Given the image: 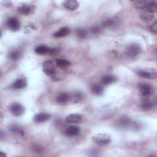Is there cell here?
<instances>
[{
	"mask_svg": "<svg viewBox=\"0 0 157 157\" xmlns=\"http://www.w3.org/2000/svg\"><path fill=\"white\" fill-rule=\"evenodd\" d=\"M138 88L140 100L150 98V96L153 93V87L150 84L140 83L138 85Z\"/></svg>",
	"mask_w": 157,
	"mask_h": 157,
	"instance_id": "6da1fadb",
	"label": "cell"
},
{
	"mask_svg": "<svg viewBox=\"0 0 157 157\" xmlns=\"http://www.w3.org/2000/svg\"><path fill=\"white\" fill-rule=\"evenodd\" d=\"M141 50V47L139 44L132 43L127 46L126 53L129 57L134 58L140 53Z\"/></svg>",
	"mask_w": 157,
	"mask_h": 157,
	"instance_id": "7a4b0ae2",
	"label": "cell"
},
{
	"mask_svg": "<svg viewBox=\"0 0 157 157\" xmlns=\"http://www.w3.org/2000/svg\"><path fill=\"white\" fill-rule=\"evenodd\" d=\"M94 143L99 145H104L110 143L111 139L109 135L106 134H97L92 137Z\"/></svg>",
	"mask_w": 157,
	"mask_h": 157,
	"instance_id": "3957f363",
	"label": "cell"
},
{
	"mask_svg": "<svg viewBox=\"0 0 157 157\" xmlns=\"http://www.w3.org/2000/svg\"><path fill=\"white\" fill-rule=\"evenodd\" d=\"M44 72L48 76H52L55 73V67L54 63L51 60L45 61L42 64Z\"/></svg>",
	"mask_w": 157,
	"mask_h": 157,
	"instance_id": "277c9868",
	"label": "cell"
},
{
	"mask_svg": "<svg viewBox=\"0 0 157 157\" xmlns=\"http://www.w3.org/2000/svg\"><path fill=\"white\" fill-rule=\"evenodd\" d=\"M10 110L15 117H20L25 112L24 107L18 102H13L10 106Z\"/></svg>",
	"mask_w": 157,
	"mask_h": 157,
	"instance_id": "5b68a950",
	"label": "cell"
},
{
	"mask_svg": "<svg viewBox=\"0 0 157 157\" xmlns=\"http://www.w3.org/2000/svg\"><path fill=\"white\" fill-rule=\"evenodd\" d=\"M137 74L142 77L148 79H155L156 78L157 76L156 71L154 69H142L138 71Z\"/></svg>",
	"mask_w": 157,
	"mask_h": 157,
	"instance_id": "8992f818",
	"label": "cell"
},
{
	"mask_svg": "<svg viewBox=\"0 0 157 157\" xmlns=\"http://www.w3.org/2000/svg\"><path fill=\"white\" fill-rule=\"evenodd\" d=\"M7 25L8 28L12 31H17L20 29V24L18 20L15 17H11L8 19Z\"/></svg>",
	"mask_w": 157,
	"mask_h": 157,
	"instance_id": "52a82bcc",
	"label": "cell"
},
{
	"mask_svg": "<svg viewBox=\"0 0 157 157\" xmlns=\"http://www.w3.org/2000/svg\"><path fill=\"white\" fill-rule=\"evenodd\" d=\"M82 120V117L78 113H72L67 115L66 118V121L70 124L80 123Z\"/></svg>",
	"mask_w": 157,
	"mask_h": 157,
	"instance_id": "ba28073f",
	"label": "cell"
},
{
	"mask_svg": "<svg viewBox=\"0 0 157 157\" xmlns=\"http://www.w3.org/2000/svg\"><path fill=\"white\" fill-rule=\"evenodd\" d=\"M50 115L45 112H40L36 114L34 117V121L37 123L45 122L50 118Z\"/></svg>",
	"mask_w": 157,
	"mask_h": 157,
	"instance_id": "9c48e42d",
	"label": "cell"
},
{
	"mask_svg": "<svg viewBox=\"0 0 157 157\" xmlns=\"http://www.w3.org/2000/svg\"><path fill=\"white\" fill-rule=\"evenodd\" d=\"M34 6L30 4H23L18 7V12L23 15H29L34 10Z\"/></svg>",
	"mask_w": 157,
	"mask_h": 157,
	"instance_id": "30bf717a",
	"label": "cell"
},
{
	"mask_svg": "<svg viewBox=\"0 0 157 157\" xmlns=\"http://www.w3.org/2000/svg\"><path fill=\"white\" fill-rule=\"evenodd\" d=\"M27 85V81L25 78L17 79L12 84V87L15 90H21L25 88Z\"/></svg>",
	"mask_w": 157,
	"mask_h": 157,
	"instance_id": "8fae6325",
	"label": "cell"
},
{
	"mask_svg": "<svg viewBox=\"0 0 157 157\" xmlns=\"http://www.w3.org/2000/svg\"><path fill=\"white\" fill-rule=\"evenodd\" d=\"M80 132V128L76 125H71L68 126L66 131L65 134L69 137H74L78 134Z\"/></svg>",
	"mask_w": 157,
	"mask_h": 157,
	"instance_id": "7c38bea8",
	"label": "cell"
},
{
	"mask_svg": "<svg viewBox=\"0 0 157 157\" xmlns=\"http://www.w3.org/2000/svg\"><path fill=\"white\" fill-rule=\"evenodd\" d=\"M65 9L69 10H75L79 6V3L75 0H67L63 4Z\"/></svg>",
	"mask_w": 157,
	"mask_h": 157,
	"instance_id": "4fadbf2b",
	"label": "cell"
},
{
	"mask_svg": "<svg viewBox=\"0 0 157 157\" xmlns=\"http://www.w3.org/2000/svg\"><path fill=\"white\" fill-rule=\"evenodd\" d=\"M70 99V95L66 92L61 93L59 94L56 98V101L58 104H63L68 102V101Z\"/></svg>",
	"mask_w": 157,
	"mask_h": 157,
	"instance_id": "5bb4252c",
	"label": "cell"
},
{
	"mask_svg": "<svg viewBox=\"0 0 157 157\" xmlns=\"http://www.w3.org/2000/svg\"><path fill=\"white\" fill-rule=\"evenodd\" d=\"M70 33L69 28L67 27H63L60 28L59 30H58L56 32H55L53 34V37L55 38H61L65 37L67 36Z\"/></svg>",
	"mask_w": 157,
	"mask_h": 157,
	"instance_id": "9a60e30c",
	"label": "cell"
},
{
	"mask_svg": "<svg viewBox=\"0 0 157 157\" xmlns=\"http://www.w3.org/2000/svg\"><path fill=\"white\" fill-rule=\"evenodd\" d=\"M157 9V2L156 1H148L145 7L142 9L155 13Z\"/></svg>",
	"mask_w": 157,
	"mask_h": 157,
	"instance_id": "2e32d148",
	"label": "cell"
},
{
	"mask_svg": "<svg viewBox=\"0 0 157 157\" xmlns=\"http://www.w3.org/2000/svg\"><path fill=\"white\" fill-rule=\"evenodd\" d=\"M153 102L151 101L150 98L140 100V107L143 110H150L153 107Z\"/></svg>",
	"mask_w": 157,
	"mask_h": 157,
	"instance_id": "e0dca14e",
	"label": "cell"
},
{
	"mask_svg": "<svg viewBox=\"0 0 157 157\" xmlns=\"http://www.w3.org/2000/svg\"><path fill=\"white\" fill-rule=\"evenodd\" d=\"M140 17L142 20L145 21H150L154 18V13L145 10H142V12L140 13Z\"/></svg>",
	"mask_w": 157,
	"mask_h": 157,
	"instance_id": "ac0fdd59",
	"label": "cell"
},
{
	"mask_svg": "<svg viewBox=\"0 0 157 157\" xmlns=\"http://www.w3.org/2000/svg\"><path fill=\"white\" fill-rule=\"evenodd\" d=\"M115 80H116V78L114 76L111 75H106L102 77L101 82L103 85H107L115 82Z\"/></svg>",
	"mask_w": 157,
	"mask_h": 157,
	"instance_id": "d6986e66",
	"label": "cell"
},
{
	"mask_svg": "<svg viewBox=\"0 0 157 157\" xmlns=\"http://www.w3.org/2000/svg\"><path fill=\"white\" fill-rule=\"evenodd\" d=\"M49 49L50 48H48L45 45H40L35 48V52L38 55H42L46 53H48Z\"/></svg>",
	"mask_w": 157,
	"mask_h": 157,
	"instance_id": "ffe728a7",
	"label": "cell"
},
{
	"mask_svg": "<svg viewBox=\"0 0 157 157\" xmlns=\"http://www.w3.org/2000/svg\"><path fill=\"white\" fill-rule=\"evenodd\" d=\"M103 91L104 90L102 86L99 83L94 84L91 87L92 93L96 96L101 95L103 93Z\"/></svg>",
	"mask_w": 157,
	"mask_h": 157,
	"instance_id": "44dd1931",
	"label": "cell"
},
{
	"mask_svg": "<svg viewBox=\"0 0 157 157\" xmlns=\"http://www.w3.org/2000/svg\"><path fill=\"white\" fill-rule=\"evenodd\" d=\"M55 63L58 67L61 68L66 67L71 64V63L68 60L63 58H56L55 59Z\"/></svg>",
	"mask_w": 157,
	"mask_h": 157,
	"instance_id": "7402d4cb",
	"label": "cell"
},
{
	"mask_svg": "<svg viewBox=\"0 0 157 157\" xmlns=\"http://www.w3.org/2000/svg\"><path fill=\"white\" fill-rule=\"evenodd\" d=\"M9 129L13 133L18 134H21V135H23L24 134L23 130L20 126H18L17 124H12L10 126Z\"/></svg>",
	"mask_w": 157,
	"mask_h": 157,
	"instance_id": "603a6c76",
	"label": "cell"
},
{
	"mask_svg": "<svg viewBox=\"0 0 157 157\" xmlns=\"http://www.w3.org/2000/svg\"><path fill=\"white\" fill-rule=\"evenodd\" d=\"M148 1H145V0H137L136 1H134V6L137 9H144L147 4Z\"/></svg>",
	"mask_w": 157,
	"mask_h": 157,
	"instance_id": "cb8c5ba5",
	"label": "cell"
},
{
	"mask_svg": "<svg viewBox=\"0 0 157 157\" xmlns=\"http://www.w3.org/2000/svg\"><path fill=\"white\" fill-rule=\"evenodd\" d=\"M116 24V21L113 18H107L103 21L102 25L105 28H109L112 27Z\"/></svg>",
	"mask_w": 157,
	"mask_h": 157,
	"instance_id": "d4e9b609",
	"label": "cell"
},
{
	"mask_svg": "<svg viewBox=\"0 0 157 157\" xmlns=\"http://www.w3.org/2000/svg\"><path fill=\"white\" fill-rule=\"evenodd\" d=\"M76 34L78 37L81 39H85L88 35V32L84 28H78L76 30Z\"/></svg>",
	"mask_w": 157,
	"mask_h": 157,
	"instance_id": "484cf974",
	"label": "cell"
},
{
	"mask_svg": "<svg viewBox=\"0 0 157 157\" xmlns=\"http://www.w3.org/2000/svg\"><path fill=\"white\" fill-rule=\"evenodd\" d=\"M72 98L75 102H80L83 99V94L81 92L77 91L73 94Z\"/></svg>",
	"mask_w": 157,
	"mask_h": 157,
	"instance_id": "4316f807",
	"label": "cell"
},
{
	"mask_svg": "<svg viewBox=\"0 0 157 157\" xmlns=\"http://www.w3.org/2000/svg\"><path fill=\"white\" fill-rule=\"evenodd\" d=\"M19 52L17 50H12L9 54V57L11 60H16L19 58Z\"/></svg>",
	"mask_w": 157,
	"mask_h": 157,
	"instance_id": "83f0119b",
	"label": "cell"
},
{
	"mask_svg": "<svg viewBox=\"0 0 157 157\" xmlns=\"http://www.w3.org/2000/svg\"><path fill=\"white\" fill-rule=\"evenodd\" d=\"M149 29L153 34H156V33H157V23H156V20L150 25Z\"/></svg>",
	"mask_w": 157,
	"mask_h": 157,
	"instance_id": "f1b7e54d",
	"label": "cell"
},
{
	"mask_svg": "<svg viewBox=\"0 0 157 157\" xmlns=\"http://www.w3.org/2000/svg\"><path fill=\"white\" fill-rule=\"evenodd\" d=\"M91 31L92 32V33L98 34L101 31V28L99 26H93L91 28Z\"/></svg>",
	"mask_w": 157,
	"mask_h": 157,
	"instance_id": "f546056e",
	"label": "cell"
},
{
	"mask_svg": "<svg viewBox=\"0 0 157 157\" xmlns=\"http://www.w3.org/2000/svg\"><path fill=\"white\" fill-rule=\"evenodd\" d=\"M33 148L34 149V151L36 152H37V153H40L42 151V148L40 146H39V145H34L33 147Z\"/></svg>",
	"mask_w": 157,
	"mask_h": 157,
	"instance_id": "4dcf8cb0",
	"label": "cell"
},
{
	"mask_svg": "<svg viewBox=\"0 0 157 157\" xmlns=\"http://www.w3.org/2000/svg\"><path fill=\"white\" fill-rule=\"evenodd\" d=\"M5 153L3 152H0V157H5Z\"/></svg>",
	"mask_w": 157,
	"mask_h": 157,
	"instance_id": "1f68e13d",
	"label": "cell"
}]
</instances>
